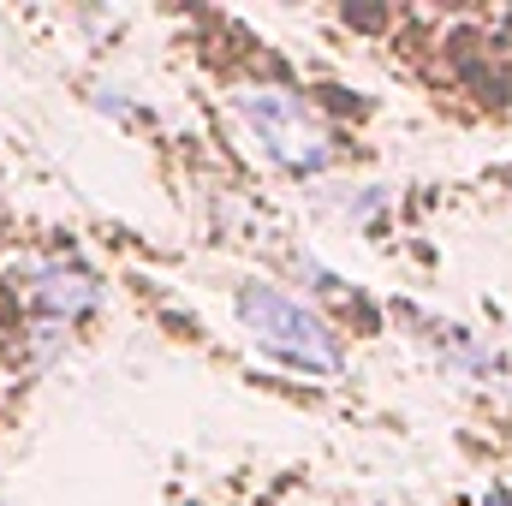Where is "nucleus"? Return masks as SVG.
<instances>
[{"mask_svg":"<svg viewBox=\"0 0 512 506\" xmlns=\"http://www.w3.org/2000/svg\"><path fill=\"white\" fill-rule=\"evenodd\" d=\"M239 310H245V322L256 328V340H262L268 352H280V358H292V364H304V370H334V364H340L334 334H328L304 304H292L286 292H274V286H245Z\"/></svg>","mask_w":512,"mask_h":506,"instance_id":"obj_1","label":"nucleus"},{"mask_svg":"<svg viewBox=\"0 0 512 506\" xmlns=\"http://www.w3.org/2000/svg\"><path fill=\"white\" fill-rule=\"evenodd\" d=\"M245 114H251V126L262 131V143H268L280 161H292V167H322V161H328V137L310 120L304 102L256 90V96H245Z\"/></svg>","mask_w":512,"mask_h":506,"instance_id":"obj_2","label":"nucleus"}]
</instances>
